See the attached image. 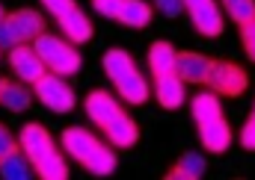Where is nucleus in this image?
<instances>
[{
    "label": "nucleus",
    "instance_id": "nucleus-1",
    "mask_svg": "<svg viewBox=\"0 0 255 180\" xmlns=\"http://www.w3.org/2000/svg\"><path fill=\"white\" fill-rule=\"evenodd\" d=\"M83 110H86V119L92 121L104 139L113 145V148H133L139 142V127L136 121L128 116V110L119 104V98L107 89H92L86 98H83Z\"/></svg>",
    "mask_w": 255,
    "mask_h": 180
},
{
    "label": "nucleus",
    "instance_id": "nucleus-2",
    "mask_svg": "<svg viewBox=\"0 0 255 180\" xmlns=\"http://www.w3.org/2000/svg\"><path fill=\"white\" fill-rule=\"evenodd\" d=\"M60 145H63V151L74 163H80L95 178H107V175L116 172V163H119L116 160V148L110 142L104 145L86 127H65L63 136H60Z\"/></svg>",
    "mask_w": 255,
    "mask_h": 180
},
{
    "label": "nucleus",
    "instance_id": "nucleus-3",
    "mask_svg": "<svg viewBox=\"0 0 255 180\" xmlns=\"http://www.w3.org/2000/svg\"><path fill=\"white\" fill-rule=\"evenodd\" d=\"M190 116L196 121L199 142L208 154H226L232 145V127L226 121V113L220 107V98L208 92H196L190 101Z\"/></svg>",
    "mask_w": 255,
    "mask_h": 180
},
{
    "label": "nucleus",
    "instance_id": "nucleus-4",
    "mask_svg": "<svg viewBox=\"0 0 255 180\" xmlns=\"http://www.w3.org/2000/svg\"><path fill=\"white\" fill-rule=\"evenodd\" d=\"M101 68L107 74V80L113 83L116 95L125 101V104H133V107H142L148 98H151V86L145 80V74L139 71V65L133 62V57L128 54L125 48H110L101 60Z\"/></svg>",
    "mask_w": 255,
    "mask_h": 180
},
{
    "label": "nucleus",
    "instance_id": "nucleus-5",
    "mask_svg": "<svg viewBox=\"0 0 255 180\" xmlns=\"http://www.w3.org/2000/svg\"><path fill=\"white\" fill-rule=\"evenodd\" d=\"M33 48L39 54V60L45 62V68L51 74H60V77H74L80 71V51L77 45H71L65 36H54V33H42L33 39Z\"/></svg>",
    "mask_w": 255,
    "mask_h": 180
},
{
    "label": "nucleus",
    "instance_id": "nucleus-6",
    "mask_svg": "<svg viewBox=\"0 0 255 180\" xmlns=\"http://www.w3.org/2000/svg\"><path fill=\"white\" fill-rule=\"evenodd\" d=\"M45 33V18L36 9H15L0 21V48L9 51L12 45H30L36 36Z\"/></svg>",
    "mask_w": 255,
    "mask_h": 180
},
{
    "label": "nucleus",
    "instance_id": "nucleus-7",
    "mask_svg": "<svg viewBox=\"0 0 255 180\" xmlns=\"http://www.w3.org/2000/svg\"><path fill=\"white\" fill-rule=\"evenodd\" d=\"M33 95H36V101H39L45 110H51V113H57V116L71 113L74 104H77L74 89L68 86V77L51 74V71H45V74L33 83Z\"/></svg>",
    "mask_w": 255,
    "mask_h": 180
},
{
    "label": "nucleus",
    "instance_id": "nucleus-8",
    "mask_svg": "<svg viewBox=\"0 0 255 180\" xmlns=\"http://www.w3.org/2000/svg\"><path fill=\"white\" fill-rule=\"evenodd\" d=\"M205 86H208L214 95L241 98V95L247 92V86H250V74H247L241 65H235V62H229V60H214Z\"/></svg>",
    "mask_w": 255,
    "mask_h": 180
},
{
    "label": "nucleus",
    "instance_id": "nucleus-9",
    "mask_svg": "<svg viewBox=\"0 0 255 180\" xmlns=\"http://www.w3.org/2000/svg\"><path fill=\"white\" fill-rule=\"evenodd\" d=\"M187 15H190V24L196 27L199 36L205 39H217L223 36V24H226V15L220 9L217 0H181Z\"/></svg>",
    "mask_w": 255,
    "mask_h": 180
},
{
    "label": "nucleus",
    "instance_id": "nucleus-10",
    "mask_svg": "<svg viewBox=\"0 0 255 180\" xmlns=\"http://www.w3.org/2000/svg\"><path fill=\"white\" fill-rule=\"evenodd\" d=\"M18 148H21V154L30 160V166H36V163H42L45 157H51L54 151H60L57 142H54V136H51L42 124H36V121H30V124L21 127V133H18Z\"/></svg>",
    "mask_w": 255,
    "mask_h": 180
},
{
    "label": "nucleus",
    "instance_id": "nucleus-11",
    "mask_svg": "<svg viewBox=\"0 0 255 180\" xmlns=\"http://www.w3.org/2000/svg\"><path fill=\"white\" fill-rule=\"evenodd\" d=\"M9 68H12V74L21 83H30V86L48 71L45 62L39 60V54H36L33 45H12L9 48Z\"/></svg>",
    "mask_w": 255,
    "mask_h": 180
},
{
    "label": "nucleus",
    "instance_id": "nucleus-12",
    "mask_svg": "<svg viewBox=\"0 0 255 180\" xmlns=\"http://www.w3.org/2000/svg\"><path fill=\"white\" fill-rule=\"evenodd\" d=\"M151 95L154 101L160 104V110H178L184 107V80L169 71V74H154V86H151Z\"/></svg>",
    "mask_w": 255,
    "mask_h": 180
},
{
    "label": "nucleus",
    "instance_id": "nucleus-13",
    "mask_svg": "<svg viewBox=\"0 0 255 180\" xmlns=\"http://www.w3.org/2000/svg\"><path fill=\"white\" fill-rule=\"evenodd\" d=\"M211 62L205 54H199V51H178V57H175V74L184 80V83H196V86H202L205 80H208V71H211Z\"/></svg>",
    "mask_w": 255,
    "mask_h": 180
},
{
    "label": "nucleus",
    "instance_id": "nucleus-14",
    "mask_svg": "<svg viewBox=\"0 0 255 180\" xmlns=\"http://www.w3.org/2000/svg\"><path fill=\"white\" fill-rule=\"evenodd\" d=\"M57 24H60L63 36L71 42V45H86V42L92 39V33H95L89 15H86L83 9H77V6H74L71 12H65L63 18H57Z\"/></svg>",
    "mask_w": 255,
    "mask_h": 180
},
{
    "label": "nucleus",
    "instance_id": "nucleus-15",
    "mask_svg": "<svg viewBox=\"0 0 255 180\" xmlns=\"http://www.w3.org/2000/svg\"><path fill=\"white\" fill-rule=\"evenodd\" d=\"M151 6L145 0H122L119 12H116V21L128 27V30H145L151 24Z\"/></svg>",
    "mask_w": 255,
    "mask_h": 180
},
{
    "label": "nucleus",
    "instance_id": "nucleus-16",
    "mask_svg": "<svg viewBox=\"0 0 255 180\" xmlns=\"http://www.w3.org/2000/svg\"><path fill=\"white\" fill-rule=\"evenodd\" d=\"M205 169H208L205 157L196 154V151H187V154H181V157L169 166L166 180H199L202 175H205Z\"/></svg>",
    "mask_w": 255,
    "mask_h": 180
},
{
    "label": "nucleus",
    "instance_id": "nucleus-17",
    "mask_svg": "<svg viewBox=\"0 0 255 180\" xmlns=\"http://www.w3.org/2000/svg\"><path fill=\"white\" fill-rule=\"evenodd\" d=\"M33 104V92L27 89V83H12V80H3V89H0V107H6L9 113H27Z\"/></svg>",
    "mask_w": 255,
    "mask_h": 180
},
{
    "label": "nucleus",
    "instance_id": "nucleus-18",
    "mask_svg": "<svg viewBox=\"0 0 255 180\" xmlns=\"http://www.w3.org/2000/svg\"><path fill=\"white\" fill-rule=\"evenodd\" d=\"M175 57H178V51L169 42H163V39L151 42L148 45V71L151 74H169V71H175Z\"/></svg>",
    "mask_w": 255,
    "mask_h": 180
},
{
    "label": "nucleus",
    "instance_id": "nucleus-19",
    "mask_svg": "<svg viewBox=\"0 0 255 180\" xmlns=\"http://www.w3.org/2000/svg\"><path fill=\"white\" fill-rule=\"evenodd\" d=\"M33 175H36V172H33L30 160L21 154V148L0 160V178L3 180H30Z\"/></svg>",
    "mask_w": 255,
    "mask_h": 180
},
{
    "label": "nucleus",
    "instance_id": "nucleus-20",
    "mask_svg": "<svg viewBox=\"0 0 255 180\" xmlns=\"http://www.w3.org/2000/svg\"><path fill=\"white\" fill-rule=\"evenodd\" d=\"M33 172L42 180H68V163H65V157L60 151H54L51 157H45L42 163H36Z\"/></svg>",
    "mask_w": 255,
    "mask_h": 180
},
{
    "label": "nucleus",
    "instance_id": "nucleus-21",
    "mask_svg": "<svg viewBox=\"0 0 255 180\" xmlns=\"http://www.w3.org/2000/svg\"><path fill=\"white\" fill-rule=\"evenodd\" d=\"M217 3H220L223 15L232 18L238 27L255 18V0H217Z\"/></svg>",
    "mask_w": 255,
    "mask_h": 180
},
{
    "label": "nucleus",
    "instance_id": "nucleus-22",
    "mask_svg": "<svg viewBox=\"0 0 255 180\" xmlns=\"http://www.w3.org/2000/svg\"><path fill=\"white\" fill-rule=\"evenodd\" d=\"M241 45H244L247 60L255 62V18L247 21V24H241Z\"/></svg>",
    "mask_w": 255,
    "mask_h": 180
},
{
    "label": "nucleus",
    "instance_id": "nucleus-23",
    "mask_svg": "<svg viewBox=\"0 0 255 180\" xmlns=\"http://www.w3.org/2000/svg\"><path fill=\"white\" fill-rule=\"evenodd\" d=\"M241 148L244 151H255V110L250 113V119L241 127Z\"/></svg>",
    "mask_w": 255,
    "mask_h": 180
},
{
    "label": "nucleus",
    "instance_id": "nucleus-24",
    "mask_svg": "<svg viewBox=\"0 0 255 180\" xmlns=\"http://www.w3.org/2000/svg\"><path fill=\"white\" fill-rule=\"evenodd\" d=\"M12 151H18V136H15L6 124H0V160L9 157Z\"/></svg>",
    "mask_w": 255,
    "mask_h": 180
},
{
    "label": "nucleus",
    "instance_id": "nucleus-25",
    "mask_svg": "<svg viewBox=\"0 0 255 180\" xmlns=\"http://www.w3.org/2000/svg\"><path fill=\"white\" fill-rule=\"evenodd\" d=\"M39 3H42V6H45V12H48V15H54V18H63L65 12H71V9L77 6L74 0H39Z\"/></svg>",
    "mask_w": 255,
    "mask_h": 180
},
{
    "label": "nucleus",
    "instance_id": "nucleus-26",
    "mask_svg": "<svg viewBox=\"0 0 255 180\" xmlns=\"http://www.w3.org/2000/svg\"><path fill=\"white\" fill-rule=\"evenodd\" d=\"M119 6H122V0H92V9H95L101 18H110V21H116Z\"/></svg>",
    "mask_w": 255,
    "mask_h": 180
},
{
    "label": "nucleus",
    "instance_id": "nucleus-27",
    "mask_svg": "<svg viewBox=\"0 0 255 180\" xmlns=\"http://www.w3.org/2000/svg\"><path fill=\"white\" fill-rule=\"evenodd\" d=\"M154 3V9L160 12V15H166V18H178L181 12H184V3L181 0H151Z\"/></svg>",
    "mask_w": 255,
    "mask_h": 180
},
{
    "label": "nucleus",
    "instance_id": "nucleus-28",
    "mask_svg": "<svg viewBox=\"0 0 255 180\" xmlns=\"http://www.w3.org/2000/svg\"><path fill=\"white\" fill-rule=\"evenodd\" d=\"M3 18H6V12H3V6H0V21H3Z\"/></svg>",
    "mask_w": 255,
    "mask_h": 180
},
{
    "label": "nucleus",
    "instance_id": "nucleus-29",
    "mask_svg": "<svg viewBox=\"0 0 255 180\" xmlns=\"http://www.w3.org/2000/svg\"><path fill=\"white\" fill-rule=\"evenodd\" d=\"M0 89H3V77H0Z\"/></svg>",
    "mask_w": 255,
    "mask_h": 180
},
{
    "label": "nucleus",
    "instance_id": "nucleus-30",
    "mask_svg": "<svg viewBox=\"0 0 255 180\" xmlns=\"http://www.w3.org/2000/svg\"><path fill=\"white\" fill-rule=\"evenodd\" d=\"M0 51H3V48H0Z\"/></svg>",
    "mask_w": 255,
    "mask_h": 180
}]
</instances>
